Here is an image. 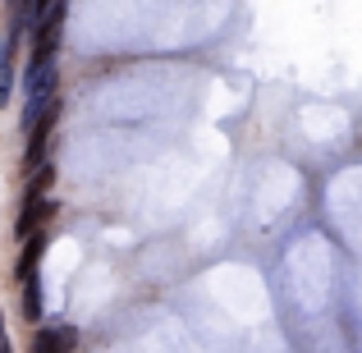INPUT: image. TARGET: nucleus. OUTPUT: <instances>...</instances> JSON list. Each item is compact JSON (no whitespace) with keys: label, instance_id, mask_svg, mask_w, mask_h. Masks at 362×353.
<instances>
[{"label":"nucleus","instance_id":"obj_1","mask_svg":"<svg viewBox=\"0 0 362 353\" xmlns=\"http://www.w3.org/2000/svg\"><path fill=\"white\" fill-rule=\"evenodd\" d=\"M60 18H64V5L46 9V23L37 28V37H33V64H51L55 46H60Z\"/></svg>","mask_w":362,"mask_h":353},{"label":"nucleus","instance_id":"obj_2","mask_svg":"<svg viewBox=\"0 0 362 353\" xmlns=\"http://www.w3.org/2000/svg\"><path fill=\"white\" fill-rule=\"evenodd\" d=\"M74 345H78L74 326H42L33 335V353H74Z\"/></svg>","mask_w":362,"mask_h":353},{"label":"nucleus","instance_id":"obj_3","mask_svg":"<svg viewBox=\"0 0 362 353\" xmlns=\"http://www.w3.org/2000/svg\"><path fill=\"white\" fill-rule=\"evenodd\" d=\"M51 212H55V202H51V197H37V202L28 197L23 216H18V234H23V238H33V230H37V225H42V221H46Z\"/></svg>","mask_w":362,"mask_h":353},{"label":"nucleus","instance_id":"obj_4","mask_svg":"<svg viewBox=\"0 0 362 353\" xmlns=\"http://www.w3.org/2000/svg\"><path fill=\"white\" fill-rule=\"evenodd\" d=\"M42 253H46V234H37V238H28V248H23V257H18V275L23 280H33V266L42 262Z\"/></svg>","mask_w":362,"mask_h":353},{"label":"nucleus","instance_id":"obj_5","mask_svg":"<svg viewBox=\"0 0 362 353\" xmlns=\"http://www.w3.org/2000/svg\"><path fill=\"white\" fill-rule=\"evenodd\" d=\"M23 312H28V321H37V317H42V284H37V280H28V294H23Z\"/></svg>","mask_w":362,"mask_h":353},{"label":"nucleus","instance_id":"obj_6","mask_svg":"<svg viewBox=\"0 0 362 353\" xmlns=\"http://www.w3.org/2000/svg\"><path fill=\"white\" fill-rule=\"evenodd\" d=\"M51 179H55V170H51V166H42V170L33 175V184H28V197H33V202H37V197H46V188H51Z\"/></svg>","mask_w":362,"mask_h":353}]
</instances>
